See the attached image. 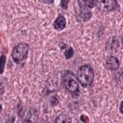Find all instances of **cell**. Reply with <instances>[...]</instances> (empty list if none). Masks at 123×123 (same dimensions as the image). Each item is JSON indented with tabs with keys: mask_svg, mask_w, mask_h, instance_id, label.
Returning <instances> with one entry per match:
<instances>
[{
	"mask_svg": "<svg viewBox=\"0 0 123 123\" xmlns=\"http://www.w3.org/2000/svg\"><path fill=\"white\" fill-rule=\"evenodd\" d=\"M77 79L79 81V84L84 86L87 87L92 85L94 80V72L92 67L89 64H84L81 65L77 72Z\"/></svg>",
	"mask_w": 123,
	"mask_h": 123,
	"instance_id": "1",
	"label": "cell"
},
{
	"mask_svg": "<svg viewBox=\"0 0 123 123\" xmlns=\"http://www.w3.org/2000/svg\"><path fill=\"white\" fill-rule=\"evenodd\" d=\"M62 83L63 87L73 96L78 95L79 92V81L77 79V77L70 71H66L63 75H62Z\"/></svg>",
	"mask_w": 123,
	"mask_h": 123,
	"instance_id": "2",
	"label": "cell"
},
{
	"mask_svg": "<svg viewBox=\"0 0 123 123\" xmlns=\"http://www.w3.org/2000/svg\"><path fill=\"white\" fill-rule=\"evenodd\" d=\"M29 49H30L29 44H27L25 42H21V43L16 44L13 47L12 52V60L14 61V62H16L18 64L22 63L28 56Z\"/></svg>",
	"mask_w": 123,
	"mask_h": 123,
	"instance_id": "3",
	"label": "cell"
},
{
	"mask_svg": "<svg viewBox=\"0 0 123 123\" xmlns=\"http://www.w3.org/2000/svg\"><path fill=\"white\" fill-rule=\"evenodd\" d=\"M95 1L97 8L103 12H111L118 7L116 0H95Z\"/></svg>",
	"mask_w": 123,
	"mask_h": 123,
	"instance_id": "4",
	"label": "cell"
},
{
	"mask_svg": "<svg viewBox=\"0 0 123 123\" xmlns=\"http://www.w3.org/2000/svg\"><path fill=\"white\" fill-rule=\"evenodd\" d=\"M105 65L110 70L116 71V70L119 69L120 62H119V61H118V59L116 57H114V56H109L105 60Z\"/></svg>",
	"mask_w": 123,
	"mask_h": 123,
	"instance_id": "5",
	"label": "cell"
},
{
	"mask_svg": "<svg viewBox=\"0 0 123 123\" xmlns=\"http://www.w3.org/2000/svg\"><path fill=\"white\" fill-rule=\"evenodd\" d=\"M92 13L91 11L88 9H81L78 8L77 10V14H76V18L79 21H87L90 19Z\"/></svg>",
	"mask_w": 123,
	"mask_h": 123,
	"instance_id": "6",
	"label": "cell"
},
{
	"mask_svg": "<svg viewBox=\"0 0 123 123\" xmlns=\"http://www.w3.org/2000/svg\"><path fill=\"white\" fill-rule=\"evenodd\" d=\"M54 28L57 30V31H62L65 28L66 26V19L64 17L63 14H59L58 17L56 18V20L54 21V24H53Z\"/></svg>",
	"mask_w": 123,
	"mask_h": 123,
	"instance_id": "7",
	"label": "cell"
},
{
	"mask_svg": "<svg viewBox=\"0 0 123 123\" xmlns=\"http://www.w3.org/2000/svg\"><path fill=\"white\" fill-rule=\"evenodd\" d=\"M77 3H78V8H81V9L91 10L93 7L96 6L95 0H77Z\"/></svg>",
	"mask_w": 123,
	"mask_h": 123,
	"instance_id": "8",
	"label": "cell"
},
{
	"mask_svg": "<svg viewBox=\"0 0 123 123\" xmlns=\"http://www.w3.org/2000/svg\"><path fill=\"white\" fill-rule=\"evenodd\" d=\"M119 46L118 44V40L115 37H111L109 38V40L107 41V49L111 50V51H115L117 49V47Z\"/></svg>",
	"mask_w": 123,
	"mask_h": 123,
	"instance_id": "9",
	"label": "cell"
},
{
	"mask_svg": "<svg viewBox=\"0 0 123 123\" xmlns=\"http://www.w3.org/2000/svg\"><path fill=\"white\" fill-rule=\"evenodd\" d=\"M73 53H74L73 48L70 47V46H68V47L66 48V50L64 51V57H65V59H66V60L70 59V58L73 56Z\"/></svg>",
	"mask_w": 123,
	"mask_h": 123,
	"instance_id": "10",
	"label": "cell"
},
{
	"mask_svg": "<svg viewBox=\"0 0 123 123\" xmlns=\"http://www.w3.org/2000/svg\"><path fill=\"white\" fill-rule=\"evenodd\" d=\"M5 64H6V57L4 55H2V56H0V75L3 74V72H4Z\"/></svg>",
	"mask_w": 123,
	"mask_h": 123,
	"instance_id": "11",
	"label": "cell"
},
{
	"mask_svg": "<svg viewBox=\"0 0 123 123\" xmlns=\"http://www.w3.org/2000/svg\"><path fill=\"white\" fill-rule=\"evenodd\" d=\"M56 122H69L70 121V118L66 117V115H59L56 120Z\"/></svg>",
	"mask_w": 123,
	"mask_h": 123,
	"instance_id": "12",
	"label": "cell"
},
{
	"mask_svg": "<svg viewBox=\"0 0 123 123\" xmlns=\"http://www.w3.org/2000/svg\"><path fill=\"white\" fill-rule=\"evenodd\" d=\"M81 120H82V121H88L87 117L85 116V115H81Z\"/></svg>",
	"mask_w": 123,
	"mask_h": 123,
	"instance_id": "13",
	"label": "cell"
},
{
	"mask_svg": "<svg viewBox=\"0 0 123 123\" xmlns=\"http://www.w3.org/2000/svg\"><path fill=\"white\" fill-rule=\"evenodd\" d=\"M41 1L44 2V3H47V4H51V3L54 2V0H41Z\"/></svg>",
	"mask_w": 123,
	"mask_h": 123,
	"instance_id": "14",
	"label": "cell"
},
{
	"mask_svg": "<svg viewBox=\"0 0 123 123\" xmlns=\"http://www.w3.org/2000/svg\"><path fill=\"white\" fill-rule=\"evenodd\" d=\"M122 103L123 102H120V106H119V110H120V112L123 113V111H122Z\"/></svg>",
	"mask_w": 123,
	"mask_h": 123,
	"instance_id": "15",
	"label": "cell"
},
{
	"mask_svg": "<svg viewBox=\"0 0 123 123\" xmlns=\"http://www.w3.org/2000/svg\"><path fill=\"white\" fill-rule=\"evenodd\" d=\"M2 110H3V109H2V105L0 104V114H1V112H2Z\"/></svg>",
	"mask_w": 123,
	"mask_h": 123,
	"instance_id": "16",
	"label": "cell"
}]
</instances>
